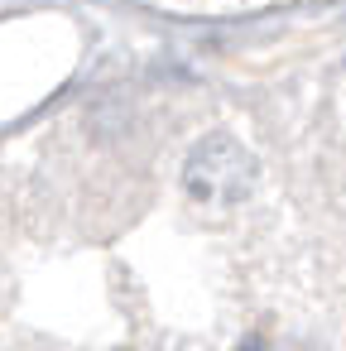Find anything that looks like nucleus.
Returning <instances> with one entry per match:
<instances>
[{
    "label": "nucleus",
    "mask_w": 346,
    "mask_h": 351,
    "mask_svg": "<svg viewBox=\"0 0 346 351\" xmlns=\"http://www.w3.org/2000/svg\"><path fill=\"white\" fill-rule=\"evenodd\" d=\"M183 188L193 202L207 207H236L255 193V159L245 154V145L226 130L202 135L183 164Z\"/></svg>",
    "instance_id": "1"
}]
</instances>
